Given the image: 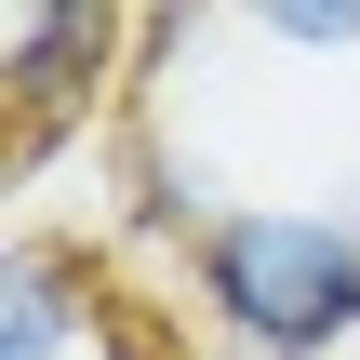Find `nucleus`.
<instances>
[{
    "instance_id": "7ed1b4c3",
    "label": "nucleus",
    "mask_w": 360,
    "mask_h": 360,
    "mask_svg": "<svg viewBox=\"0 0 360 360\" xmlns=\"http://www.w3.org/2000/svg\"><path fill=\"white\" fill-rule=\"evenodd\" d=\"M0 360H120V347H107V294H94L80 254L13 240V281H0Z\"/></svg>"
},
{
    "instance_id": "f03ea898",
    "label": "nucleus",
    "mask_w": 360,
    "mask_h": 360,
    "mask_svg": "<svg viewBox=\"0 0 360 360\" xmlns=\"http://www.w3.org/2000/svg\"><path fill=\"white\" fill-rule=\"evenodd\" d=\"M120 40H147V27H120V13H80V0H0V67H13V134L40 147L94 80H67V53L80 67H107Z\"/></svg>"
},
{
    "instance_id": "20e7f679",
    "label": "nucleus",
    "mask_w": 360,
    "mask_h": 360,
    "mask_svg": "<svg viewBox=\"0 0 360 360\" xmlns=\"http://www.w3.org/2000/svg\"><path fill=\"white\" fill-rule=\"evenodd\" d=\"M120 360H134V347H120Z\"/></svg>"
},
{
    "instance_id": "f257e3e1",
    "label": "nucleus",
    "mask_w": 360,
    "mask_h": 360,
    "mask_svg": "<svg viewBox=\"0 0 360 360\" xmlns=\"http://www.w3.org/2000/svg\"><path fill=\"white\" fill-rule=\"evenodd\" d=\"M187 294L240 360H334L360 334V214L321 200H240L187 240Z\"/></svg>"
}]
</instances>
